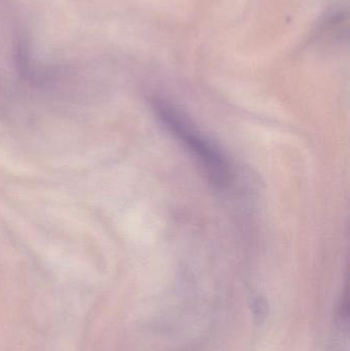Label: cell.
<instances>
[{"label":"cell","instance_id":"cell-2","mask_svg":"<svg viewBox=\"0 0 350 351\" xmlns=\"http://www.w3.org/2000/svg\"><path fill=\"white\" fill-rule=\"evenodd\" d=\"M251 311L253 313V319L257 325H261L266 319L268 313V306L265 299L261 296L254 297L251 301Z\"/></svg>","mask_w":350,"mask_h":351},{"label":"cell","instance_id":"cell-1","mask_svg":"<svg viewBox=\"0 0 350 351\" xmlns=\"http://www.w3.org/2000/svg\"><path fill=\"white\" fill-rule=\"evenodd\" d=\"M152 106L158 119L188 147L205 169L210 181L218 187H224L230 182L229 167L221 154L197 133L189 121L164 99L154 98Z\"/></svg>","mask_w":350,"mask_h":351}]
</instances>
